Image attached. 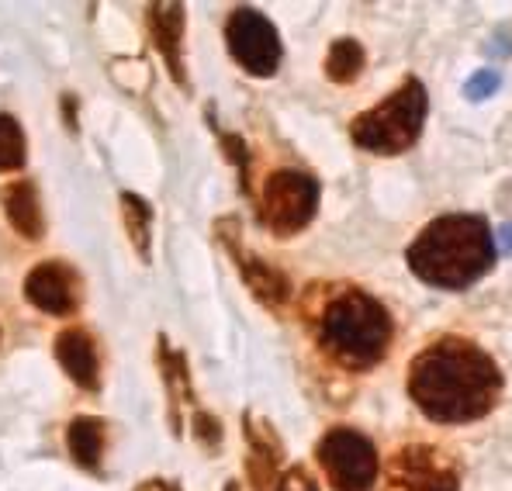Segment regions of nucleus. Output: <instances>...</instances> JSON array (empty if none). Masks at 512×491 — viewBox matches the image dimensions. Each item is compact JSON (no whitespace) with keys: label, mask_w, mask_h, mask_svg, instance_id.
<instances>
[{"label":"nucleus","mask_w":512,"mask_h":491,"mask_svg":"<svg viewBox=\"0 0 512 491\" xmlns=\"http://www.w3.org/2000/svg\"><path fill=\"white\" fill-rule=\"evenodd\" d=\"M502 391V370L468 339H440L409 367V395L433 422L461 426L481 419Z\"/></svg>","instance_id":"obj_1"},{"label":"nucleus","mask_w":512,"mask_h":491,"mask_svg":"<svg viewBox=\"0 0 512 491\" xmlns=\"http://www.w3.org/2000/svg\"><path fill=\"white\" fill-rule=\"evenodd\" d=\"M495 263L492 229L481 215H443L409 246V267L419 281L447 291L471 287Z\"/></svg>","instance_id":"obj_2"},{"label":"nucleus","mask_w":512,"mask_h":491,"mask_svg":"<svg viewBox=\"0 0 512 491\" xmlns=\"http://www.w3.org/2000/svg\"><path fill=\"white\" fill-rule=\"evenodd\" d=\"M319 343L336 364L367 370L384 357L391 343V315L364 291L346 287L326 301L319 315Z\"/></svg>","instance_id":"obj_3"},{"label":"nucleus","mask_w":512,"mask_h":491,"mask_svg":"<svg viewBox=\"0 0 512 491\" xmlns=\"http://www.w3.org/2000/svg\"><path fill=\"white\" fill-rule=\"evenodd\" d=\"M429 111L426 87L416 77L405 80L395 94H388L381 104H374L371 111L357 115L350 122V139L367 153L395 156L405 153L412 142L419 139Z\"/></svg>","instance_id":"obj_4"},{"label":"nucleus","mask_w":512,"mask_h":491,"mask_svg":"<svg viewBox=\"0 0 512 491\" xmlns=\"http://www.w3.org/2000/svg\"><path fill=\"white\" fill-rule=\"evenodd\" d=\"M319 208V184L308 173L277 170L267 177L260 194V222L274 236H295L315 218Z\"/></svg>","instance_id":"obj_5"},{"label":"nucleus","mask_w":512,"mask_h":491,"mask_svg":"<svg viewBox=\"0 0 512 491\" xmlns=\"http://www.w3.org/2000/svg\"><path fill=\"white\" fill-rule=\"evenodd\" d=\"M315 457L336 491H371L378 478V450L357 429H329L315 447Z\"/></svg>","instance_id":"obj_6"},{"label":"nucleus","mask_w":512,"mask_h":491,"mask_svg":"<svg viewBox=\"0 0 512 491\" xmlns=\"http://www.w3.org/2000/svg\"><path fill=\"white\" fill-rule=\"evenodd\" d=\"M225 42L229 52L246 73L253 77H274L277 66H281V35L270 25V18H263L253 7H236L229 14V25H225Z\"/></svg>","instance_id":"obj_7"},{"label":"nucleus","mask_w":512,"mask_h":491,"mask_svg":"<svg viewBox=\"0 0 512 491\" xmlns=\"http://www.w3.org/2000/svg\"><path fill=\"white\" fill-rule=\"evenodd\" d=\"M388 491H461V474L447 453L416 443L391 457Z\"/></svg>","instance_id":"obj_8"},{"label":"nucleus","mask_w":512,"mask_h":491,"mask_svg":"<svg viewBox=\"0 0 512 491\" xmlns=\"http://www.w3.org/2000/svg\"><path fill=\"white\" fill-rule=\"evenodd\" d=\"M215 236H218V243L229 249L232 260H236V270H239V277H243V284L250 287L263 305L277 308V305H284V301L291 298V281H288V277H284L274 263H267L263 256L250 253V249L243 246V236H239L236 218H218Z\"/></svg>","instance_id":"obj_9"},{"label":"nucleus","mask_w":512,"mask_h":491,"mask_svg":"<svg viewBox=\"0 0 512 491\" xmlns=\"http://www.w3.org/2000/svg\"><path fill=\"white\" fill-rule=\"evenodd\" d=\"M25 298L45 315H70L80 305V287L70 267H63V263H39L25 277Z\"/></svg>","instance_id":"obj_10"},{"label":"nucleus","mask_w":512,"mask_h":491,"mask_svg":"<svg viewBox=\"0 0 512 491\" xmlns=\"http://www.w3.org/2000/svg\"><path fill=\"white\" fill-rule=\"evenodd\" d=\"M149 35L167 63L170 77L187 90V66H184V7L180 4H153L146 7Z\"/></svg>","instance_id":"obj_11"},{"label":"nucleus","mask_w":512,"mask_h":491,"mask_svg":"<svg viewBox=\"0 0 512 491\" xmlns=\"http://www.w3.org/2000/svg\"><path fill=\"white\" fill-rule=\"evenodd\" d=\"M56 360L59 367L70 374L84 391L101 388V360H97V346L84 329H63L56 336Z\"/></svg>","instance_id":"obj_12"},{"label":"nucleus","mask_w":512,"mask_h":491,"mask_svg":"<svg viewBox=\"0 0 512 491\" xmlns=\"http://www.w3.org/2000/svg\"><path fill=\"white\" fill-rule=\"evenodd\" d=\"M104 433H108V426H104L101 419H94V415H77V419L66 426V450H70V457L90 474H101L104 443H108Z\"/></svg>","instance_id":"obj_13"},{"label":"nucleus","mask_w":512,"mask_h":491,"mask_svg":"<svg viewBox=\"0 0 512 491\" xmlns=\"http://www.w3.org/2000/svg\"><path fill=\"white\" fill-rule=\"evenodd\" d=\"M4 211L7 222L18 236H25L28 243L42 239L45 222H42V205H39V191H35L32 180H18L4 191Z\"/></svg>","instance_id":"obj_14"},{"label":"nucleus","mask_w":512,"mask_h":491,"mask_svg":"<svg viewBox=\"0 0 512 491\" xmlns=\"http://www.w3.org/2000/svg\"><path fill=\"white\" fill-rule=\"evenodd\" d=\"M118 205H122V225L128 239H132L135 253H139L142 263H149L153 260V253H149V243H153V208H149L146 198H139L132 191L118 194Z\"/></svg>","instance_id":"obj_15"},{"label":"nucleus","mask_w":512,"mask_h":491,"mask_svg":"<svg viewBox=\"0 0 512 491\" xmlns=\"http://www.w3.org/2000/svg\"><path fill=\"white\" fill-rule=\"evenodd\" d=\"M160 370L167 377V391H170V422H173V433H180L184 426V409L191 405V381H187V364L180 353L167 350V339H160Z\"/></svg>","instance_id":"obj_16"},{"label":"nucleus","mask_w":512,"mask_h":491,"mask_svg":"<svg viewBox=\"0 0 512 491\" xmlns=\"http://www.w3.org/2000/svg\"><path fill=\"white\" fill-rule=\"evenodd\" d=\"M364 63V45L357 39H336L326 56V77L333 83H353L360 77V70H364Z\"/></svg>","instance_id":"obj_17"},{"label":"nucleus","mask_w":512,"mask_h":491,"mask_svg":"<svg viewBox=\"0 0 512 491\" xmlns=\"http://www.w3.org/2000/svg\"><path fill=\"white\" fill-rule=\"evenodd\" d=\"M25 132L11 115H0V173H11L25 166Z\"/></svg>","instance_id":"obj_18"},{"label":"nucleus","mask_w":512,"mask_h":491,"mask_svg":"<svg viewBox=\"0 0 512 491\" xmlns=\"http://www.w3.org/2000/svg\"><path fill=\"white\" fill-rule=\"evenodd\" d=\"M499 73L492 70H478L474 77H468V83H464V97L468 101H485V97H492L495 90H499Z\"/></svg>","instance_id":"obj_19"},{"label":"nucleus","mask_w":512,"mask_h":491,"mask_svg":"<svg viewBox=\"0 0 512 491\" xmlns=\"http://www.w3.org/2000/svg\"><path fill=\"white\" fill-rule=\"evenodd\" d=\"M194 433H198V440H201V447H205V450H218V447H222V426H218L215 415L194 412Z\"/></svg>","instance_id":"obj_20"},{"label":"nucleus","mask_w":512,"mask_h":491,"mask_svg":"<svg viewBox=\"0 0 512 491\" xmlns=\"http://www.w3.org/2000/svg\"><path fill=\"white\" fill-rule=\"evenodd\" d=\"M277 491H319V485L312 481V474L305 471V467H291V471L281 474V485Z\"/></svg>","instance_id":"obj_21"},{"label":"nucleus","mask_w":512,"mask_h":491,"mask_svg":"<svg viewBox=\"0 0 512 491\" xmlns=\"http://www.w3.org/2000/svg\"><path fill=\"white\" fill-rule=\"evenodd\" d=\"M135 491H180L177 485H170V481H142Z\"/></svg>","instance_id":"obj_22"},{"label":"nucleus","mask_w":512,"mask_h":491,"mask_svg":"<svg viewBox=\"0 0 512 491\" xmlns=\"http://www.w3.org/2000/svg\"><path fill=\"white\" fill-rule=\"evenodd\" d=\"M502 239H506V246L512 249V225H502Z\"/></svg>","instance_id":"obj_23"}]
</instances>
